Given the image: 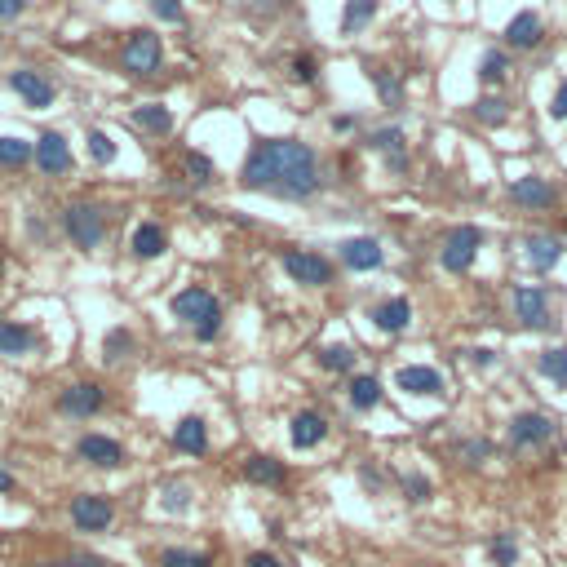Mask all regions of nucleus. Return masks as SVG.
I'll list each match as a JSON object with an SVG mask.
<instances>
[{"label": "nucleus", "instance_id": "31", "mask_svg": "<svg viewBox=\"0 0 567 567\" xmlns=\"http://www.w3.org/2000/svg\"><path fill=\"white\" fill-rule=\"evenodd\" d=\"M319 364H324L328 373H350V368H355V350L350 346H328V350H319Z\"/></svg>", "mask_w": 567, "mask_h": 567}, {"label": "nucleus", "instance_id": "28", "mask_svg": "<svg viewBox=\"0 0 567 567\" xmlns=\"http://www.w3.org/2000/svg\"><path fill=\"white\" fill-rule=\"evenodd\" d=\"M36 156V142H18V138H0V164L5 169H18Z\"/></svg>", "mask_w": 567, "mask_h": 567}, {"label": "nucleus", "instance_id": "1", "mask_svg": "<svg viewBox=\"0 0 567 567\" xmlns=\"http://www.w3.org/2000/svg\"><path fill=\"white\" fill-rule=\"evenodd\" d=\"M240 182L249 191H275V195H288V200H306V195L319 187L315 151L293 138L262 142V147H253V156L244 160Z\"/></svg>", "mask_w": 567, "mask_h": 567}, {"label": "nucleus", "instance_id": "41", "mask_svg": "<svg viewBox=\"0 0 567 567\" xmlns=\"http://www.w3.org/2000/svg\"><path fill=\"white\" fill-rule=\"evenodd\" d=\"M120 350H129V333H120L116 328V333L107 337V359H120Z\"/></svg>", "mask_w": 567, "mask_h": 567}, {"label": "nucleus", "instance_id": "19", "mask_svg": "<svg viewBox=\"0 0 567 567\" xmlns=\"http://www.w3.org/2000/svg\"><path fill=\"white\" fill-rule=\"evenodd\" d=\"M408 319H412L408 297H390V302H381L377 311H373V324L381 328V333H404Z\"/></svg>", "mask_w": 567, "mask_h": 567}, {"label": "nucleus", "instance_id": "34", "mask_svg": "<svg viewBox=\"0 0 567 567\" xmlns=\"http://www.w3.org/2000/svg\"><path fill=\"white\" fill-rule=\"evenodd\" d=\"M474 111H479L483 125H501V120H505V102L501 98H479V102H474Z\"/></svg>", "mask_w": 567, "mask_h": 567}, {"label": "nucleus", "instance_id": "35", "mask_svg": "<svg viewBox=\"0 0 567 567\" xmlns=\"http://www.w3.org/2000/svg\"><path fill=\"white\" fill-rule=\"evenodd\" d=\"M514 559H519V545H514L510 536H497V541H492V563H497V567H514Z\"/></svg>", "mask_w": 567, "mask_h": 567}, {"label": "nucleus", "instance_id": "43", "mask_svg": "<svg viewBox=\"0 0 567 567\" xmlns=\"http://www.w3.org/2000/svg\"><path fill=\"white\" fill-rule=\"evenodd\" d=\"M554 120H567V80H563V85H559V94H554Z\"/></svg>", "mask_w": 567, "mask_h": 567}, {"label": "nucleus", "instance_id": "32", "mask_svg": "<svg viewBox=\"0 0 567 567\" xmlns=\"http://www.w3.org/2000/svg\"><path fill=\"white\" fill-rule=\"evenodd\" d=\"M160 567H213L209 554H195V550H164Z\"/></svg>", "mask_w": 567, "mask_h": 567}, {"label": "nucleus", "instance_id": "49", "mask_svg": "<svg viewBox=\"0 0 567 567\" xmlns=\"http://www.w3.org/2000/svg\"><path fill=\"white\" fill-rule=\"evenodd\" d=\"M0 275H5V266H0Z\"/></svg>", "mask_w": 567, "mask_h": 567}, {"label": "nucleus", "instance_id": "10", "mask_svg": "<svg viewBox=\"0 0 567 567\" xmlns=\"http://www.w3.org/2000/svg\"><path fill=\"white\" fill-rule=\"evenodd\" d=\"M32 160L40 164V173H67V169H71V147H67V138H63V133H40Z\"/></svg>", "mask_w": 567, "mask_h": 567}, {"label": "nucleus", "instance_id": "11", "mask_svg": "<svg viewBox=\"0 0 567 567\" xmlns=\"http://www.w3.org/2000/svg\"><path fill=\"white\" fill-rule=\"evenodd\" d=\"M550 417H541V412H519V417L510 421V443L514 448H536V443L550 439Z\"/></svg>", "mask_w": 567, "mask_h": 567}, {"label": "nucleus", "instance_id": "27", "mask_svg": "<svg viewBox=\"0 0 567 567\" xmlns=\"http://www.w3.org/2000/svg\"><path fill=\"white\" fill-rule=\"evenodd\" d=\"M373 14H377V0H346L342 32H359L364 23H373Z\"/></svg>", "mask_w": 567, "mask_h": 567}, {"label": "nucleus", "instance_id": "29", "mask_svg": "<svg viewBox=\"0 0 567 567\" xmlns=\"http://www.w3.org/2000/svg\"><path fill=\"white\" fill-rule=\"evenodd\" d=\"M377 399H381V381L377 377L364 373V377L350 381V404H355V408H373Z\"/></svg>", "mask_w": 567, "mask_h": 567}, {"label": "nucleus", "instance_id": "37", "mask_svg": "<svg viewBox=\"0 0 567 567\" xmlns=\"http://www.w3.org/2000/svg\"><path fill=\"white\" fill-rule=\"evenodd\" d=\"M32 567H107L102 559H89V554H71V559H40Z\"/></svg>", "mask_w": 567, "mask_h": 567}, {"label": "nucleus", "instance_id": "40", "mask_svg": "<svg viewBox=\"0 0 567 567\" xmlns=\"http://www.w3.org/2000/svg\"><path fill=\"white\" fill-rule=\"evenodd\" d=\"M151 9H156V18H164V23H178L182 18V0H151Z\"/></svg>", "mask_w": 567, "mask_h": 567}, {"label": "nucleus", "instance_id": "25", "mask_svg": "<svg viewBox=\"0 0 567 567\" xmlns=\"http://www.w3.org/2000/svg\"><path fill=\"white\" fill-rule=\"evenodd\" d=\"M505 40H510V45H519V49L536 45V40H541V18H536V14H519L510 27H505Z\"/></svg>", "mask_w": 567, "mask_h": 567}, {"label": "nucleus", "instance_id": "48", "mask_svg": "<svg viewBox=\"0 0 567 567\" xmlns=\"http://www.w3.org/2000/svg\"><path fill=\"white\" fill-rule=\"evenodd\" d=\"M0 492H14V474L0 470Z\"/></svg>", "mask_w": 567, "mask_h": 567}, {"label": "nucleus", "instance_id": "16", "mask_svg": "<svg viewBox=\"0 0 567 567\" xmlns=\"http://www.w3.org/2000/svg\"><path fill=\"white\" fill-rule=\"evenodd\" d=\"M510 195H514L519 204H532V209H550V204L559 200L545 178H514V182H510Z\"/></svg>", "mask_w": 567, "mask_h": 567}, {"label": "nucleus", "instance_id": "26", "mask_svg": "<svg viewBox=\"0 0 567 567\" xmlns=\"http://www.w3.org/2000/svg\"><path fill=\"white\" fill-rule=\"evenodd\" d=\"M373 147H377V151H386L395 169H408V156H404V133H399V129H381V133H373Z\"/></svg>", "mask_w": 567, "mask_h": 567}, {"label": "nucleus", "instance_id": "6", "mask_svg": "<svg viewBox=\"0 0 567 567\" xmlns=\"http://www.w3.org/2000/svg\"><path fill=\"white\" fill-rule=\"evenodd\" d=\"M160 36L151 32H133L129 45H125V71H133V76H151V71H160Z\"/></svg>", "mask_w": 567, "mask_h": 567}, {"label": "nucleus", "instance_id": "44", "mask_svg": "<svg viewBox=\"0 0 567 567\" xmlns=\"http://www.w3.org/2000/svg\"><path fill=\"white\" fill-rule=\"evenodd\" d=\"M408 492H412V501H426V497H430V483L412 474V479H408Z\"/></svg>", "mask_w": 567, "mask_h": 567}, {"label": "nucleus", "instance_id": "12", "mask_svg": "<svg viewBox=\"0 0 567 567\" xmlns=\"http://www.w3.org/2000/svg\"><path fill=\"white\" fill-rule=\"evenodd\" d=\"M399 390H408V395H430V399H439L443 395V377L435 373V368H426V364H408V368H399Z\"/></svg>", "mask_w": 567, "mask_h": 567}, {"label": "nucleus", "instance_id": "20", "mask_svg": "<svg viewBox=\"0 0 567 567\" xmlns=\"http://www.w3.org/2000/svg\"><path fill=\"white\" fill-rule=\"evenodd\" d=\"M288 435H293V448H315V443L328 435V421L319 417V412H297Z\"/></svg>", "mask_w": 567, "mask_h": 567}, {"label": "nucleus", "instance_id": "33", "mask_svg": "<svg viewBox=\"0 0 567 567\" xmlns=\"http://www.w3.org/2000/svg\"><path fill=\"white\" fill-rule=\"evenodd\" d=\"M89 156H94L98 164H111V160H116V142H111L102 129H94V133H89Z\"/></svg>", "mask_w": 567, "mask_h": 567}, {"label": "nucleus", "instance_id": "7", "mask_svg": "<svg viewBox=\"0 0 567 567\" xmlns=\"http://www.w3.org/2000/svg\"><path fill=\"white\" fill-rule=\"evenodd\" d=\"M284 271L293 275L297 284H311V288L333 280V266H328L319 253H306V249H288V253H284Z\"/></svg>", "mask_w": 567, "mask_h": 567}, {"label": "nucleus", "instance_id": "42", "mask_svg": "<svg viewBox=\"0 0 567 567\" xmlns=\"http://www.w3.org/2000/svg\"><path fill=\"white\" fill-rule=\"evenodd\" d=\"M244 567H284V563L275 559L271 550H257V554H249V559H244Z\"/></svg>", "mask_w": 567, "mask_h": 567}, {"label": "nucleus", "instance_id": "17", "mask_svg": "<svg viewBox=\"0 0 567 567\" xmlns=\"http://www.w3.org/2000/svg\"><path fill=\"white\" fill-rule=\"evenodd\" d=\"M173 448L187 452V457H200L204 448H209V430H204L200 417H182L178 430H173Z\"/></svg>", "mask_w": 567, "mask_h": 567}, {"label": "nucleus", "instance_id": "30", "mask_svg": "<svg viewBox=\"0 0 567 567\" xmlns=\"http://www.w3.org/2000/svg\"><path fill=\"white\" fill-rule=\"evenodd\" d=\"M133 120H138L142 129H151V133H169L173 129V116L164 107H156V102H151V107H138L133 111Z\"/></svg>", "mask_w": 567, "mask_h": 567}, {"label": "nucleus", "instance_id": "5", "mask_svg": "<svg viewBox=\"0 0 567 567\" xmlns=\"http://www.w3.org/2000/svg\"><path fill=\"white\" fill-rule=\"evenodd\" d=\"M67 235L80 244V249H98L102 235H107L102 209H94V204H71L67 209Z\"/></svg>", "mask_w": 567, "mask_h": 567}, {"label": "nucleus", "instance_id": "3", "mask_svg": "<svg viewBox=\"0 0 567 567\" xmlns=\"http://www.w3.org/2000/svg\"><path fill=\"white\" fill-rule=\"evenodd\" d=\"M479 244H483V235L474 231V226H457V231H452L448 240H443V249H439L443 271L466 275L470 266H474V257H479Z\"/></svg>", "mask_w": 567, "mask_h": 567}, {"label": "nucleus", "instance_id": "13", "mask_svg": "<svg viewBox=\"0 0 567 567\" xmlns=\"http://www.w3.org/2000/svg\"><path fill=\"white\" fill-rule=\"evenodd\" d=\"M9 89H14L18 98H27V107H49V102H54V85H49L45 76H36V71H14V76H9Z\"/></svg>", "mask_w": 567, "mask_h": 567}, {"label": "nucleus", "instance_id": "8", "mask_svg": "<svg viewBox=\"0 0 567 567\" xmlns=\"http://www.w3.org/2000/svg\"><path fill=\"white\" fill-rule=\"evenodd\" d=\"M514 311L528 328H545L550 324V297H545L541 284H519L514 288Z\"/></svg>", "mask_w": 567, "mask_h": 567}, {"label": "nucleus", "instance_id": "47", "mask_svg": "<svg viewBox=\"0 0 567 567\" xmlns=\"http://www.w3.org/2000/svg\"><path fill=\"white\" fill-rule=\"evenodd\" d=\"M315 76V63L311 58H297V80H311Z\"/></svg>", "mask_w": 567, "mask_h": 567}, {"label": "nucleus", "instance_id": "36", "mask_svg": "<svg viewBox=\"0 0 567 567\" xmlns=\"http://www.w3.org/2000/svg\"><path fill=\"white\" fill-rule=\"evenodd\" d=\"M505 67H510V63H505V54H483V63H479V76H483V80H488V85H492V80H501V76H505Z\"/></svg>", "mask_w": 567, "mask_h": 567}, {"label": "nucleus", "instance_id": "22", "mask_svg": "<svg viewBox=\"0 0 567 567\" xmlns=\"http://www.w3.org/2000/svg\"><path fill=\"white\" fill-rule=\"evenodd\" d=\"M244 479L262 483V488H275V483H284V461H275V457H249V461H244Z\"/></svg>", "mask_w": 567, "mask_h": 567}, {"label": "nucleus", "instance_id": "24", "mask_svg": "<svg viewBox=\"0 0 567 567\" xmlns=\"http://www.w3.org/2000/svg\"><path fill=\"white\" fill-rule=\"evenodd\" d=\"M536 368H541V377H550L554 386H563V390H567V346H550V350H541Z\"/></svg>", "mask_w": 567, "mask_h": 567}, {"label": "nucleus", "instance_id": "23", "mask_svg": "<svg viewBox=\"0 0 567 567\" xmlns=\"http://www.w3.org/2000/svg\"><path fill=\"white\" fill-rule=\"evenodd\" d=\"M164 249H169V235H164L156 222H142L138 231H133V253L138 257H160Z\"/></svg>", "mask_w": 567, "mask_h": 567}, {"label": "nucleus", "instance_id": "18", "mask_svg": "<svg viewBox=\"0 0 567 567\" xmlns=\"http://www.w3.org/2000/svg\"><path fill=\"white\" fill-rule=\"evenodd\" d=\"M523 249H528V262L536 266V271H554L559 257H563V240L559 235H532Z\"/></svg>", "mask_w": 567, "mask_h": 567}, {"label": "nucleus", "instance_id": "46", "mask_svg": "<svg viewBox=\"0 0 567 567\" xmlns=\"http://www.w3.org/2000/svg\"><path fill=\"white\" fill-rule=\"evenodd\" d=\"M169 510H187V488H169Z\"/></svg>", "mask_w": 567, "mask_h": 567}, {"label": "nucleus", "instance_id": "21", "mask_svg": "<svg viewBox=\"0 0 567 567\" xmlns=\"http://www.w3.org/2000/svg\"><path fill=\"white\" fill-rule=\"evenodd\" d=\"M36 346V333L14 319H0V355H27Z\"/></svg>", "mask_w": 567, "mask_h": 567}, {"label": "nucleus", "instance_id": "45", "mask_svg": "<svg viewBox=\"0 0 567 567\" xmlns=\"http://www.w3.org/2000/svg\"><path fill=\"white\" fill-rule=\"evenodd\" d=\"M27 9V0H0V18H18Z\"/></svg>", "mask_w": 567, "mask_h": 567}, {"label": "nucleus", "instance_id": "2", "mask_svg": "<svg viewBox=\"0 0 567 567\" xmlns=\"http://www.w3.org/2000/svg\"><path fill=\"white\" fill-rule=\"evenodd\" d=\"M173 315L195 324V337H200V342H213L222 328V306L213 302L209 288H182V293L173 297Z\"/></svg>", "mask_w": 567, "mask_h": 567}, {"label": "nucleus", "instance_id": "39", "mask_svg": "<svg viewBox=\"0 0 567 567\" xmlns=\"http://www.w3.org/2000/svg\"><path fill=\"white\" fill-rule=\"evenodd\" d=\"M373 80H377V94L386 98V102H399V98H404V89H399V80H390L386 71H373Z\"/></svg>", "mask_w": 567, "mask_h": 567}, {"label": "nucleus", "instance_id": "9", "mask_svg": "<svg viewBox=\"0 0 567 567\" xmlns=\"http://www.w3.org/2000/svg\"><path fill=\"white\" fill-rule=\"evenodd\" d=\"M102 386L98 381H76V386L63 390V399H58V408L67 412V417H94V412L102 408Z\"/></svg>", "mask_w": 567, "mask_h": 567}, {"label": "nucleus", "instance_id": "38", "mask_svg": "<svg viewBox=\"0 0 567 567\" xmlns=\"http://www.w3.org/2000/svg\"><path fill=\"white\" fill-rule=\"evenodd\" d=\"M187 173H191L195 182H209L213 178V160L200 156V151H191V156H187Z\"/></svg>", "mask_w": 567, "mask_h": 567}, {"label": "nucleus", "instance_id": "14", "mask_svg": "<svg viewBox=\"0 0 567 567\" xmlns=\"http://www.w3.org/2000/svg\"><path fill=\"white\" fill-rule=\"evenodd\" d=\"M80 457H85L89 466L111 470V466H120V461H125V448H120L116 439H107V435H85V439H80Z\"/></svg>", "mask_w": 567, "mask_h": 567}, {"label": "nucleus", "instance_id": "15", "mask_svg": "<svg viewBox=\"0 0 567 567\" xmlns=\"http://www.w3.org/2000/svg\"><path fill=\"white\" fill-rule=\"evenodd\" d=\"M342 262L350 271H377L381 266V244L368 240V235H359V240H346L342 244Z\"/></svg>", "mask_w": 567, "mask_h": 567}, {"label": "nucleus", "instance_id": "4", "mask_svg": "<svg viewBox=\"0 0 567 567\" xmlns=\"http://www.w3.org/2000/svg\"><path fill=\"white\" fill-rule=\"evenodd\" d=\"M111 519H116V505L107 497H98V492H80V497L71 501V523H76L80 532H107Z\"/></svg>", "mask_w": 567, "mask_h": 567}]
</instances>
